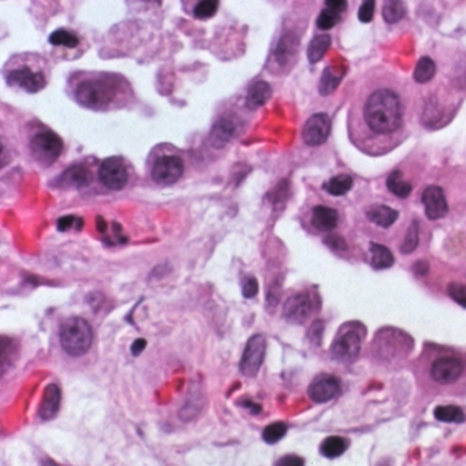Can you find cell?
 I'll return each mask as SVG.
<instances>
[{"label": "cell", "instance_id": "6da1fadb", "mask_svg": "<svg viewBox=\"0 0 466 466\" xmlns=\"http://www.w3.org/2000/svg\"><path fill=\"white\" fill-rule=\"evenodd\" d=\"M69 89L75 103L93 111L122 108L132 96L129 82L111 73H78L70 78Z\"/></svg>", "mask_w": 466, "mask_h": 466}, {"label": "cell", "instance_id": "7a4b0ae2", "mask_svg": "<svg viewBox=\"0 0 466 466\" xmlns=\"http://www.w3.org/2000/svg\"><path fill=\"white\" fill-rule=\"evenodd\" d=\"M402 115L400 96L388 89L373 92L364 107L365 122L377 134H388L398 130L402 123Z\"/></svg>", "mask_w": 466, "mask_h": 466}, {"label": "cell", "instance_id": "3957f363", "mask_svg": "<svg viewBox=\"0 0 466 466\" xmlns=\"http://www.w3.org/2000/svg\"><path fill=\"white\" fill-rule=\"evenodd\" d=\"M4 77L10 87L28 93H37L47 87L50 73L47 63L42 57L24 55L8 62Z\"/></svg>", "mask_w": 466, "mask_h": 466}, {"label": "cell", "instance_id": "277c9868", "mask_svg": "<svg viewBox=\"0 0 466 466\" xmlns=\"http://www.w3.org/2000/svg\"><path fill=\"white\" fill-rule=\"evenodd\" d=\"M60 345L71 357H81L88 353L93 341L91 324L82 317H70L60 327Z\"/></svg>", "mask_w": 466, "mask_h": 466}, {"label": "cell", "instance_id": "5b68a950", "mask_svg": "<svg viewBox=\"0 0 466 466\" xmlns=\"http://www.w3.org/2000/svg\"><path fill=\"white\" fill-rule=\"evenodd\" d=\"M63 151L62 138L51 130L36 133L30 140V152L37 163L44 167L51 165Z\"/></svg>", "mask_w": 466, "mask_h": 466}, {"label": "cell", "instance_id": "8992f818", "mask_svg": "<svg viewBox=\"0 0 466 466\" xmlns=\"http://www.w3.org/2000/svg\"><path fill=\"white\" fill-rule=\"evenodd\" d=\"M343 330L339 332L334 343L331 345V356L334 360L342 364L353 363L361 350L364 334L359 330L342 327Z\"/></svg>", "mask_w": 466, "mask_h": 466}, {"label": "cell", "instance_id": "52a82bcc", "mask_svg": "<svg viewBox=\"0 0 466 466\" xmlns=\"http://www.w3.org/2000/svg\"><path fill=\"white\" fill-rule=\"evenodd\" d=\"M99 179L107 189L122 190L129 181L125 161L116 156L104 159L99 168Z\"/></svg>", "mask_w": 466, "mask_h": 466}, {"label": "cell", "instance_id": "ba28073f", "mask_svg": "<svg viewBox=\"0 0 466 466\" xmlns=\"http://www.w3.org/2000/svg\"><path fill=\"white\" fill-rule=\"evenodd\" d=\"M265 348H267L265 337L261 334L253 335L248 341L240 363V369L242 375H245L247 377H255L259 373L265 356Z\"/></svg>", "mask_w": 466, "mask_h": 466}, {"label": "cell", "instance_id": "9c48e42d", "mask_svg": "<svg viewBox=\"0 0 466 466\" xmlns=\"http://www.w3.org/2000/svg\"><path fill=\"white\" fill-rule=\"evenodd\" d=\"M185 164L179 156H163L156 160L152 167V179L157 185H172L183 175Z\"/></svg>", "mask_w": 466, "mask_h": 466}, {"label": "cell", "instance_id": "30bf717a", "mask_svg": "<svg viewBox=\"0 0 466 466\" xmlns=\"http://www.w3.org/2000/svg\"><path fill=\"white\" fill-rule=\"evenodd\" d=\"M314 310V297L310 293H298L286 301L283 316L292 324H304L313 314Z\"/></svg>", "mask_w": 466, "mask_h": 466}, {"label": "cell", "instance_id": "8fae6325", "mask_svg": "<svg viewBox=\"0 0 466 466\" xmlns=\"http://www.w3.org/2000/svg\"><path fill=\"white\" fill-rule=\"evenodd\" d=\"M330 133H331V119L327 114L320 112L312 115L307 120L303 130V138L307 145L319 147L327 141Z\"/></svg>", "mask_w": 466, "mask_h": 466}, {"label": "cell", "instance_id": "7c38bea8", "mask_svg": "<svg viewBox=\"0 0 466 466\" xmlns=\"http://www.w3.org/2000/svg\"><path fill=\"white\" fill-rule=\"evenodd\" d=\"M341 391L339 380L328 373L317 375L312 380L311 386L308 388V395L313 402L324 404L335 398Z\"/></svg>", "mask_w": 466, "mask_h": 466}, {"label": "cell", "instance_id": "4fadbf2b", "mask_svg": "<svg viewBox=\"0 0 466 466\" xmlns=\"http://www.w3.org/2000/svg\"><path fill=\"white\" fill-rule=\"evenodd\" d=\"M238 119L233 115H223L219 120L212 126L209 133V144L216 148H224L238 133Z\"/></svg>", "mask_w": 466, "mask_h": 466}, {"label": "cell", "instance_id": "5bb4252c", "mask_svg": "<svg viewBox=\"0 0 466 466\" xmlns=\"http://www.w3.org/2000/svg\"><path fill=\"white\" fill-rule=\"evenodd\" d=\"M422 204L425 207V215L431 220L442 219L449 212V204L446 201L445 192L440 186H428L422 193Z\"/></svg>", "mask_w": 466, "mask_h": 466}, {"label": "cell", "instance_id": "9a60e30c", "mask_svg": "<svg viewBox=\"0 0 466 466\" xmlns=\"http://www.w3.org/2000/svg\"><path fill=\"white\" fill-rule=\"evenodd\" d=\"M463 375V364L453 357L438 359L431 366V376L439 384H450Z\"/></svg>", "mask_w": 466, "mask_h": 466}, {"label": "cell", "instance_id": "2e32d148", "mask_svg": "<svg viewBox=\"0 0 466 466\" xmlns=\"http://www.w3.org/2000/svg\"><path fill=\"white\" fill-rule=\"evenodd\" d=\"M92 182L91 171L84 165H71L56 179V186L62 189H82Z\"/></svg>", "mask_w": 466, "mask_h": 466}, {"label": "cell", "instance_id": "e0dca14e", "mask_svg": "<svg viewBox=\"0 0 466 466\" xmlns=\"http://www.w3.org/2000/svg\"><path fill=\"white\" fill-rule=\"evenodd\" d=\"M298 51V37L289 32L283 35L275 48V60L280 67L289 66Z\"/></svg>", "mask_w": 466, "mask_h": 466}, {"label": "cell", "instance_id": "ac0fdd59", "mask_svg": "<svg viewBox=\"0 0 466 466\" xmlns=\"http://www.w3.org/2000/svg\"><path fill=\"white\" fill-rule=\"evenodd\" d=\"M60 390L56 384H48L43 393V398L39 408L40 418L48 421L57 415L60 408Z\"/></svg>", "mask_w": 466, "mask_h": 466}, {"label": "cell", "instance_id": "d6986e66", "mask_svg": "<svg viewBox=\"0 0 466 466\" xmlns=\"http://www.w3.org/2000/svg\"><path fill=\"white\" fill-rule=\"evenodd\" d=\"M312 224L319 231H331L338 224V212L332 208L317 206L312 212Z\"/></svg>", "mask_w": 466, "mask_h": 466}, {"label": "cell", "instance_id": "ffe728a7", "mask_svg": "<svg viewBox=\"0 0 466 466\" xmlns=\"http://www.w3.org/2000/svg\"><path fill=\"white\" fill-rule=\"evenodd\" d=\"M398 215H400L398 210L387 207V206H382V204L372 206L366 210V217L372 223H375V224H377L383 228H388L390 226H393L395 223V220L398 219Z\"/></svg>", "mask_w": 466, "mask_h": 466}, {"label": "cell", "instance_id": "44dd1931", "mask_svg": "<svg viewBox=\"0 0 466 466\" xmlns=\"http://www.w3.org/2000/svg\"><path fill=\"white\" fill-rule=\"evenodd\" d=\"M345 75V69H335V67H327L321 75L320 84H319V92L321 96H328L337 91L339 87L342 78Z\"/></svg>", "mask_w": 466, "mask_h": 466}, {"label": "cell", "instance_id": "7402d4cb", "mask_svg": "<svg viewBox=\"0 0 466 466\" xmlns=\"http://www.w3.org/2000/svg\"><path fill=\"white\" fill-rule=\"evenodd\" d=\"M272 95V89L268 82L258 81L251 88L248 96H247V107L249 109H258L269 100Z\"/></svg>", "mask_w": 466, "mask_h": 466}, {"label": "cell", "instance_id": "603a6c76", "mask_svg": "<svg viewBox=\"0 0 466 466\" xmlns=\"http://www.w3.org/2000/svg\"><path fill=\"white\" fill-rule=\"evenodd\" d=\"M369 252H370V264L375 269H386L393 267L394 264V256L391 253V251L388 248H386L384 245L380 244H375L372 242L369 247Z\"/></svg>", "mask_w": 466, "mask_h": 466}, {"label": "cell", "instance_id": "cb8c5ba5", "mask_svg": "<svg viewBox=\"0 0 466 466\" xmlns=\"http://www.w3.org/2000/svg\"><path fill=\"white\" fill-rule=\"evenodd\" d=\"M353 186V178L348 174H339L327 181L323 188L331 196H345Z\"/></svg>", "mask_w": 466, "mask_h": 466}, {"label": "cell", "instance_id": "d4e9b609", "mask_svg": "<svg viewBox=\"0 0 466 466\" xmlns=\"http://www.w3.org/2000/svg\"><path fill=\"white\" fill-rule=\"evenodd\" d=\"M348 449V443L341 436H330L327 438L321 446H320V453L328 458V460H334L341 457Z\"/></svg>", "mask_w": 466, "mask_h": 466}, {"label": "cell", "instance_id": "484cf974", "mask_svg": "<svg viewBox=\"0 0 466 466\" xmlns=\"http://www.w3.org/2000/svg\"><path fill=\"white\" fill-rule=\"evenodd\" d=\"M387 188L391 193H394L397 197L406 199L412 193V185L402 179V172L395 170L393 171L387 178Z\"/></svg>", "mask_w": 466, "mask_h": 466}, {"label": "cell", "instance_id": "4316f807", "mask_svg": "<svg viewBox=\"0 0 466 466\" xmlns=\"http://www.w3.org/2000/svg\"><path fill=\"white\" fill-rule=\"evenodd\" d=\"M330 47H331V37L328 35L316 36L308 47V59L312 64L320 62Z\"/></svg>", "mask_w": 466, "mask_h": 466}, {"label": "cell", "instance_id": "83f0119b", "mask_svg": "<svg viewBox=\"0 0 466 466\" xmlns=\"http://www.w3.org/2000/svg\"><path fill=\"white\" fill-rule=\"evenodd\" d=\"M382 12L387 24H397L405 17L406 8L402 0H384Z\"/></svg>", "mask_w": 466, "mask_h": 466}, {"label": "cell", "instance_id": "f1b7e54d", "mask_svg": "<svg viewBox=\"0 0 466 466\" xmlns=\"http://www.w3.org/2000/svg\"><path fill=\"white\" fill-rule=\"evenodd\" d=\"M435 73H436L435 62L428 56H422L415 66V80L418 84L429 82L433 78Z\"/></svg>", "mask_w": 466, "mask_h": 466}, {"label": "cell", "instance_id": "f546056e", "mask_svg": "<svg viewBox=\"0 0 466 466\" xmlns=\"http://www.w3.org/2000/svg\"><path fill=\"white\" fill-rule=\"evenodd\" d=\"M50 43L55 47H66V48H77L80 46V39L70 30L57 29L50 36Z\"/></svg>", "mask_w": 466, "mask_h": 466}, {"label": "cell", "instance_id": "4dcf8cb0", "mask_svg": "<svg viewBox=\"0 0 466 466\" xmlns=\"http://www.w3.org/2000/svg\"><path fill=\"white\" fill-rule=\"evenodd\" d=\"M435 417L443 422H464L465 413L460 406L449 405V406H438L433 412Z\"/></svg>", "mask_w": 466, "mask_h": 466}, {"label": "cell", "instance_id": "1f68e13d", "mask_svg": "<svg viewBox=\"0 0 466 466\" xmlns=\"http://www.w3.org/2000/svg\"><path fill=\"white\" fill-rule=\"evenodd\" d=\"M286 433H287V425L282 421H276L265 427V429L262 431V439L268 445H275L282 438H285Z\"/></svg>", "mask_w": 466, "mask_h": 466}, {"label": "cell", "instance_id": "d6a6232c", "mask_svg": "<svg viewBox=\"0 0 466 466\" xmlns=\"http://www.w3.org/2000/svg\"><path fill=\"white\" fill-rule=\"evenodd\" d=\"M220 0H200L195 7H193V15L197 19H209L212 18L217 8H219Z\"/></svg>", "mask_w": 466, "mask_h": 466}, {"label": "cell", "instance_id": "836d02e7", "mask_svg": "<svg viewBox=\"0 0 466 466\" xmlns=\"http://www.w3.org/2000/svg\"><path fill=\"white\" fill-rule=\"evenodd\" d=\"M339 21H341V14L327 7V8H324V10L320 12V15H319L316 24H317V28H319V29H321V30H330V29H332Z\"/></svg>", "mask_w": 466, "mask_h": 466}, {"label": "cell", "instance_id": "e575fe53", "mask_svg": "<svg viewBox=\"0 0 466 466\" xmlns=\"http://www.w3.org/2000/svg\"><path fill=\"white\" fill-rule=\"evenodd\" d=\"M418 222L417 220H413V223L411 224L409 230H408V234L404 240V244L401 247V252L404 255H408V253H412L417 248L418 245Z\"/></svg>", "mask_w": 466, "mask_h": 466}, {"label": "cell", "instance_id": "d590c367", "mask_svg": "<svg viewBox=\"0 0 466 466\" xmlns=\"http://www.w3.org/2000/svg\"><path fill=\"white\" fill-rule=\"evenodd\" d=\"M449 296L451 300H454L457 304L466 308V286L463 283H450L449 285Z\"/></svg>", "mask_w": 466, "mask_h": 466}, {"label": "cell", "instance_id": "8d00e7d4", "mask_svg": "<svg viewBox=\"0 0 466 466\" xmlns=\"http://www.w3.org/2000/svg\"><path fill=\"white\" fill-rule=\"evenodd\" d=\"M375 15V0H364L359 10V19L363 24H368L373 19Z\"/></svg>", "mask_w": 466, "mask_h": 466}, {"label": "cell", "instance_id": "74e56055", "mask_svg": "<svg viewBox=\"0 0 466 466\" xmlns=\"http://www.w3.org/2000/svg\"><path fill=\"white\" fill-rule=\"evenodd\" d=\"M324 242L332 249V251H338V252H343V251H346V242H345V240L341 237V235H337V234H331V235H328L325 240H324Z\"/></svg>", "mask_w": 466, "mask_h": 466}, {"label": "cell", "instance_id": "f35d334b", "mask_svg": "<svg viewBox=\"0 0 466 466\" xmlns=\"http://www.w3.org/2000/svg\"><path fill=\"white\" fill-rule=\"evenodd\" d=\"M242 293L247 298H253L259 293V282L255 278H248L242 286Z\"/></svg>", "mask_w": 466, "mask_h": 466}, {"label": "cell", "instance_id": "ab89813d", "mask_svg": "<svg viewBox=\"0 0 466 466\" xmlns=\"http://www.w3.org/2000/svg\"><path fill=\"white\" fill-rule=\"evenodd\" d=\"M304 464H305L304 460H303L301 457H298V456H294V454L285 456V457H282V458L276 463V465L280 466H303Z\"/></svg>", "mask_w": 466, "mask_h": 466}, {"label": "cell", "instance_id": "60d3db41", "mask_svg": "<svg viewBox=\"0 0 466 466\" xmlns=\"http://www.w3.org/2000/svg\"><path fill=\"white\" fill-rule=\"evenodd\" d=\"M325 6L331 10L342 14L348 8V0H325Z\"/></svg>", "mask_w": 466, "mask_h": 466}, {"label": "cell", "instance_id": "b9f144b4", "mask_svg": "<svg viewBox=\"0 0 466 466\" xmlns=\"http://www.w3.org/2000/svg\"><path fill=\"white\" fill-rule=\"evenodd\" d=\"M75 220H77V219H75L74 216H63V217H60V219L57 220V228H59L60 231H66V230H69V228L74 224Z\"/></svg>", "mask_w": 466, "mask_h": 466}, {"label": "cell", "instance_id": "7bdbcfd3", "mask_svg": "<svg viewBox=\"0 0 466 466\" xmlns=\"http://www.w3.org/2000/svg\"><path fill=\"white\" fill-rule=\"evenodd\" d=\"M145 348H147V341L143 339V338H140V339H137V341L133 342L130 350H132L133 356H140L144 352Z\"/></svg>", "mask_w": 466, "mask_h": 466}, {"label": "cell", "instance_id": "ee69618b", "mask_svg": "<svg viewBox=\"0 0 466 466\" xmlns=\"http://www.w3.org/2000/svg\"><path fill=\"white\" fill-rule=\"evenodd\" d=\"M310 334L312 335V341H320L323 334V324L320 321H316L311 327Z\"/></svg>", "mask_w": 466, "mask_h": 466}, {"label": "cell", "instance_id": "f6af8a7d", "mask_svg": "<svg viewBox=\"0 0 466 466\" xmlns=\"http://www.w3.org/2000/svg\"><path fill=\"white\" fill-rule=\"evenodd\" d=\"M415 274H418V275H424V274H427V271H428V264H427L425 261H417V264L415 265Z\"/></svg>", "mask_w": 466, "mask_h": 466}, {"label": "cell", "instance_id": "bcb514c9", "mask_svg": "<svg viewBox=\"0 0 466 466\" xmlns=\"http://www.w3.org/2000/svg\"><path fill=\"white\" fill-rule=\"evenodd\" d=\"M145 1H150V3H155L156 1V3H159V4H160V1H161V0H145Z\"/></svg>", "mask_w": 466, "mask_h": 466}]
</instances>
